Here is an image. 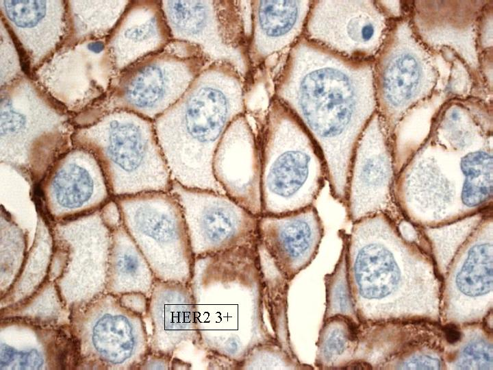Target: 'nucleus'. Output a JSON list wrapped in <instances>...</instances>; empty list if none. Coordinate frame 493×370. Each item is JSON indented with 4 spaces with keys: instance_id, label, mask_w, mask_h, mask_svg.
Segmentation results:
<instances>
[{
    "instance_id": "1",
    "label": "nucleus",
    "mask_w": 493,
    "mask_h": 370,
    "mask_svg": "<svg viewBox=\"0 0 493 370\" xmlns=\"http://www.w3.org/2000/svg\"><path fill=\"white\" fill-rule=\"evenodd\" d=\"M273 97L313 139L331 195L345 206L357 143L377 110L371 62L344 58L301 36L288 53Z\"/></svg>"
},
{
    "instance_id": "2",
    "label": "nucleus",
    "mask_w": 493,
    "mask_h": 370,
    "mask_svg": "<svg viewBox=\"0 0 493 370\" xmlns=\"http://www.w3.org/2000/svg\"><path fill=\"white\" fill-rule=\"evenodd\" d=\"M248 84L231 64L211 63L153 121L173 181L224 193L214 175L213 160L229 125L246 113Z\"/></svg>"
},
{
    "instance_id": "3",
    "label": "nucleus",
    "mask_w": 493,
    "mask_h": 370,
    "mask_svg": "<svg viewBox=\"0 0 493 370\" xmlns=\"http://www.w3.org/2000/svg\"><path fill=\"white\" fill-rule=\"evenodd\" d=\"M396 223L379 213L353 223L351 233H344L353 302L362 325L388 319L389 306L398 308L399 317L425 316L422 303L430 302L422 273L433 272V258L406 239Z\"/></svg>"
},
{
    "instance_id": "4",
    "label": "nucleus",
    "mask_w": 493,
    "mask_h": 370,
    "mask_svg": "<svg viewBox=\"0 0 493 370\" xmlns=\"http://www.w3.org/2000/svg\"><path fill=\"white\" fill-rule=\"evenodd\" d=\"M73 116L27 75L0 90V162L33 190L73 147Z\"/></svg>"
},
{
    "instance_id": "5",
    "label": "nucleus",
    "mask_w": 493,
    "mask_h": 370,
    "mask_svg": "<svg viewBox=\"0 0 493 370\" xmlns=\"http://www.w3.org/2000/svg\"><path fill=\"white\" fill-rule=\"evenodd\" d=\"M257 136L262 214L281 215L314 206L327 181V170L302 124L272 97Z\"/></svg>"
},
{
    "instance_id": "6",
    "label": "nucleus",
    "mask_w": 493,
    "mask_h": 370,
    "mask_svg": "<svg viewBox=\"0 0 493 370\" xmlns=\"http://www.w3.org/2000/svg\"><path fill=\"white\" fill-rule=\"evenodd\" d=\"M73 144L96 158L112 197L170 190L173 179L151 120L114 110L76 128Z\"/></svg>"
},
{
    "instance_id": "7",
    "label": "nucleus",
    "mask_w": 493,
    "mask_h": 370,
    "mask_svg": "<svg viewBox=\"0 0 493 370\" xmlns=\"http://www.w3.org/2000/svg\"><path fill=\"white\" fill-rule=\"evenodd\" d=\"M194 45L171 40L118 73L106 95L75 116L76 128L88 125L114 110H125L154 121L188 90L208 64Z\"/></svg>"
},
{
    "instance_id": "8",
    "label": "nucleus",
    "mask_w": 493,
    "mask_h": 370,
    "mask_svg": "<svg viewBox=\"0 0 493 370\" xmlns=\"http://www.w3.org/2000/svg\"><path fill=\"white\" fill-rule=\"evenodd\" d=\"M121 221L155 278L190 284L194 257L181 208L170 192L113 197Z\"/></svg>"
},
{
    "instance_id": "9",
    "label": "nucleus",
    "mask_w": 493,
    "mask_h": 370,
    "mask_svg": "<svg viewBox=\"0 0 493 370\" xmlns=\"http://www.w3.org/2000/svg\"><path fill=\"white\" fill-rule=\"evenodd\" d=\"M171 40L198 47L209 64L233 66L249 82L251 1H161Z\"/></svg>"
},
{
    "instance_id": "10",
    "label": "nucleus",
    "mask_w": 493,
    "mask_h": 370,
    "mask_svg": "<svg viewBox=\"0 0 493 370\" xmlns=\"http://www.w3.org/2000/svg\"><path fill=\"white\" fill-rule=\"evenodd\" d=\"M459 153L427 146L401 165L394 186L404 218L422 227L465 218L461 205L463 175Z\"/></svg>"
},
{
    "instance_id": "11",
    "label": "nucleus",
    "mask_w": 493,
    "mask_h": 370,
    "mask_svg": "<svg viewBox=\"0 0 493 370\" xmlns=\"http://www.w3.org/2000/svg\"><path fill=\"white\" fill-rule=\"evenodd\" d=\"M195 258L257 245L258 218L225 193L173 181Z\"/></svg>"
},
{
    "instance_id": "12",
    "label": "nucleus",
    "mask_w": 493,
    "mask_h": 370,
    "mask_svg": "<svg viewBox=\"0 0 493 370\" xmlns=\"http://www.w3.org/2000/svg\"><path fill=\"white\" fill-rule=\"evenodd\" d=\"M32 191L38 210L50 223L101 210L113 199L96 158L76 147L55 160Z\"/></svg>"
},
{
    "instance_id": "13",
    "label": "nucleus",
    "mask_w": 493,
    "mask_h": 370,
    "mask_svg": "<svg viewBox=\"0 0 493 370\" xmlns=\"http://www.w3.org/2000/svg\"><path fill=\"white\" fill-rule=\"evenodd\" d=\"M258 254L262 279L276 273L268 290L286 295L289 283L316 258L324 226L315 206L281 215L258 218Z\"/></svg>"
},
{
    "instance_id": "14",
    "label": "nucleus",
    "mask_w": 493,
    "mask_h": 370,
    "mask_svg": "<svg viewBox=\"0 0 493 370\" xmlns=\"http://www.w3.org/2000/svg\"><path fill=\"white\" fill-rule=\"evenodd\" d=\"M105 40L61 47L32 76L73 116L104 97L116 75Z\"/></svg>"
},
{
    "instance_id": "15",
    "label": "nucleus",
    "mask_w": 493,
    "mask_h": 370,
    "mask_svg": "<svg viewBox=\"0 0 493 370\" xmlns=\"http://www.w3.org/2000/svg\"><path fill=\"white\" fill-rule=\"evenodd\" d=\"M396 174L385 128L377 112L362 132L351 162L344 206L352 223L379 213L395 222L403 217L394 195Z\"/></svg>"
},
{
    "instance_id": "16",
    "label": "nucleus",
    "mask_w": 493,
    "mask_h": 370,
    "mask_svg": "<svg viewBox=\"0 0 493 370\" xmlns=\"http://www.w3.org/2000/svg\"><path fill=\"white\" fill-rule=\"evenodd\" d=\"M142 317L108 293L84 308L78 333L85 347L108 369H139L151 352Z\"/></svg>"
},
{
    "instance_id": "17",
    "label": "nucleus",
    "mask_w": 493,
    "mask_h": 370,
    "mask_svg": "<svg viewBox=\"0 0 493 370\" xmlns=\"http://www.w3.org/2000/svg\"><path fill=\"white\" fill-rule=\"evenodd\" d=\"M384 18L371 1H312L303 36L344 58L370 61L379 49Z\"/></svg>"
},
{
    "instance_id": "18",
    "label": "nucleus",
    "mask_w": 493,
    "mask_h": 370,
    "mask_svg": "<svg viewBox=\"0 0 493 370\" xmlns=\"http://www.w3.org/2000/svg\"><path fill=\"white\" fill-rule=\"evenodd\" d=\"M492 210L459 248L449 264L444 312L456 323L477 320L488 309L492 294Z\"/></svg>"
},
{
    "instance_id": "19",
    "label": "nucleus",
    "mask_w": 493,
    "mask_h": 370,
    "mask_svg": "<svg viewBox=\"0 0 493 370\" xmlns=\"http://www.w3.org/2000/svg\"><path fill=\"white\" fill-rule=\"evenodd\" d=\"M1 22L10 34L27 75L35 72L62 46L66 34L64 0H1Z\"/></svg>"
},
{
    "instance_id": "20",
    "label": "nucleus",
    "mask_w": 493,
    "mask_h": 370,
    "mask_svg": "<svg viewBox=\"0 0 493 370\" xmlns=\"http://www.w3.org/2000/svg\"><path fill=\"white\" fill-rule=\"evenodd\" d=\"M212 166L224 193L254 215H262L257 136L246 114L236 118L227 127Z\"/></svg>"
},
{
    "instance_id": "21",
    "label": "nucleus",
    "mask_w": 493,
    "mask_h": 370,
    "mask_svg": "<svg viewBox=\"0 0 493 370\" xmlns=\"http://www.w3.org/2000/svg\"><path fill=\"white\" fill-rule=\"evenodd\" d=\"M171 40L161 1H130L105 40L118 75L140 60L163 49Z\"/></svg>"
},
{
    "instance_id": "22",
    "label": "nucleus",
    "mask_w": 493,
    "mask_h": 370,
    "mask_svg": "<svg viewBox=\"0 0 493 370\" xmlns=\"http://www.w3.org/2000/svg\"><path fill=\"white\" fill-rule=\"evenodd\" d=\"M151 352L173 356L184 343L199 346L196 304L190 284L155 280L149 297Z\"/></svg>"
},
{
    "instance_id": "23",
    "label": "nucleus",
    "mask_w": 493,
    "mask_h": 370,
    "mask_svg": "<svg viewBox=\"0 0 493 370\" xmlns=\"http://www.w3.org/2000/svg\"><path fill=\"white\" fill-rule=\"evenodd\" d=\"M312 1H251L247 53L251 71L289 50L303 36Z\"/></svg>"
},
{
    "instance_id": "24",
    "label": "nucleus",
    "mask_w": 493,
    "mask_h": 370,
    "mask_svg": "<svg viewBox=\"0 0 493 370\" xmlns=\"http://www.w3.org/2000/svg\"><path fill=\"white\" fill-rule=\"evenodd\" d=\"M378 85L377 108L385 127L397 121L427 86V63L416 49L398 46L380 61Z\"/></svg>"
},
{
    "instance_id": "25",
    "label": "nucleus",
    "mask_w": 493,
    "mask_h": 370,
    "mask_svg": "<svg viewBox=\"0 0 493 370\" xmlns=\"http://www.w3.org/2000/svg\"><path fill=\"white\" fill-rule=\"evenodd\" d=\"M112 245L106 290L116 296L130 293L149 297L156 278L123 223L111 227Z\"/></svg>"
},
{
    "instance_id": "26",
    "label": "nucleus",
    "mask_w": 493,
    "mask_h": 370,
    "mask_svg": "<svg viewBox=\"0 0 493 370\" xmlns=\"http://www.w3.org/2000/svg\"><path fill=\"white\" fill-rule=\"evenodd\" d=\"M130 1H65L66 34L61 47L106 39Z\"/></svg>"
},
{
    "instance_id": "27",
    "label": "nucleus",
    "mask_w": 493,
    "mask_h": 370,
    "mask_svg": "<svg viewBox=\"0 0 493 370\" xmlns=\"http://www.w3.org/2000/svg\"><path fill=\"white\" fill-rule=\"evenodd\" d=\"M461 205L464 217L492 210L493 160L492 150L481 147L462 154Z\"/></svg>"
},
{
    "instance_id": "28",
    "label": "nucleus",
    "mask_w": 493,
    "mask_h": 370,
    "mask_svg": "<svg viewBox=\"0 0 493 370\" xmlns=\"http://www.w3.org/2000/svg\"><path fill=\"white\" fill-rule=\"evenodd\" d=\"M361 324L340 315L323 321L314 365L320 370L344 369L352 363Z\"/></svg>"
},
{
    "instance_id": "29",
    "label": "nucleus",
    "mask_w": 493,
    "mask_h": 370,
    "mask_svg": "<svg viewBox=\"0 0 493 370\" xmlns=\"http://www.w3.org/2000/svg\"><path fill=\"white\" fill-rule=\"evenodd\" d=\"M490 210L443 225L422 227L425 229L426 242L437 262L444 267L449 265L459 248Z\"/></svg>"
},
{
    "instance_id": "30",
    "label": "nucleus",
    "mask_w": 493,
    "mask_h": 370,
    "mask_svg": "<svg viewBox=\"0 0 493 370\" xmlns=\"http://www.w3.org/2000/svg\"><path fill=\"white\" fill-rule=\"evenodd\" d=\"M340 235L343 243L339 259L333 272L324 277L326 306L323 320L340 315L361 324L355 310L349 284L346 241L344 233L340 232Z\"/></svg>"
},
{
    "instance_id": "31",
    "label": "nucleus",
    "mask_w": 493,
    "mask_h": 370,
    "mask_svg": "<svg viewBox=\"0 0 493 370\" xmlns=\"http://www.w3.org/2000/svg\"><path fill=\"white\" fill-rule=\"evenodd\" d=\"M301 363L277 338L257 343L240 360L237 369H313Z\"/></svg>"
},
{
    "instance_id": "32",
    "label": "nucleus",
    "mask_w": 493,
    "mask_h": 370,
    "mask_svg": "<svg viewBox=\"0 0 493 370\" xmlns=\"http://www.w3.org/2000/svg\"><path fill=\"white\" fill-rule=\"evenodd\" d=\"M0 38V88H2L26 73L19 51L2 22Z\"/></svg>"
},
{
    "instance_id": "33",
    "label": "nucleus",
    "mask_w": 493,
    "mask_h": 370,
    "mask_svg": "<svg viewBox=\"0 0 493 370\" xmlns=\"http://www.w3.org/2000/svg\"><path fill=\"white\" fill-rule=\"evenodd\" d=\"M459 369H492V345L477 336L469 339L459 350L455 362Z\"/></svg>"
},
{
    "instance_id": "34",
    "label": "nucleus",
    "mask_w": 493,
    "mask_h": 370,
    "mask_svg": "<svg viewBox=\"0 0 493 370\" xmlns=\"http://www.w3.org/2000/svg\"><path fill=\"white\" fill-rule=\"evenodd\" d=\"M1 369H40L45 359L37 349H16L1 343Z\"/></svg>"
},
{
    "instance_id": "35",
    "label": "nucleus",
    "mask_w": 493,
    "mask_h": 370,
    "mask_svg": "<svg viewBox=\"0 0 493 370\" xmlns=\"http://www.w3.org/2000/svg\"><path fill=\"white\" fill-rule=\"evenodd\" d=\"M439 358L427 354L413 356L404 361L400 369H440Z\"/></svg>"
},
{
    "instance_id": "36",
    "label": "nucleus",
    "mask_w": 493,
    "mask_h": 370,
    "mask_svg": "<svg viewBox=\"0 0 493 370\" xmlns=\"http://www.w3.org/2000/svg\"><path fill=\"white\" fill-rule=\"evenodd\" d=\"M171 356L149 352L139 369H170L172 361Z\"/></svg>"
},
{
    "instance_id": "37",
    "label": "nucleus",
    "mask_w": 493,
    "mask_h": 370,
    "mask_svg": "<svg viewBox=\"0 0 493 370\" xmlns=\"http://www.w3.org/2000/svg\"><path fill=\"white\" fill-rule=\"evenodd\" d=\"M445 338L451 344L456 343L461 338V332L452 324L444 327Z\"/></svg>"
}]
</instances>
